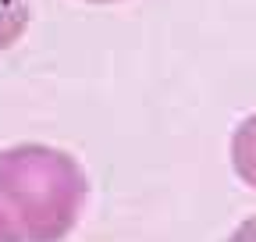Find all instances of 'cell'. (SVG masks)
<instances>
[{
	"label": "cell",
	"instance_id": "1",
	"mask_svg": "<svg viewBox=\"0 0 256 242\" xmlns=\"http://www.w3.org/2000/svg\"><path fill=\"white\" fill-rule=\"evenodd\" d=\"M89 203V174L46 142H14L0 150V210L22 242H60L72 235Z\"/></svg>",
	"mask_w": 256,
	"mask_h": 242
},
{
	"label": "cell",
	"instance_id": "2",
	"mask_svg": "<svg viewBox=\"0 0 256 242\" xmlns=\"http://www.w3.org/2000/svg\"><path fill=\"white\" fill-rule=\"evenodd\" d=\"M232 168L242 178V186L256 192V110L246 114L232 132Z\"/></svg>",
	"mask_w": 256,
	"mask_h": 242
},
{
	"label": "cell",
	"instance_id": "3",
	"mask_svg": "<svg viewBox=\"0 0 256 242\" xmlns=\"http://www.w3.org/2000/svg\"><path fill=\"white\" fill-rule=\"evenodd\" d=\"M32 22V0H0V54L11 50Z\"/></svg>",
	"mask_w": 256,
	"mask_h": 242
},
{
	"label": "cell",
	"instance_id": "4",
	"mask_svg": "<svg viewBox=\"0 0 256 242\" xmlns=\"http://www.w3.org/2000/svg\"><path fill=\"white\" fill-rule=\"evenodd\" d=\"M224 242H256V214H252V218H246V221H242L228 238H224Z\"/></svg>",
	"mask_w": 256,
	"mask_h": 242
},
{
	"label": "cell",
	"instance_id": "5",
	"mask_svg": "<svg viewBox=\"0 0 256 242\" xmlns=\"http://www.w3.org/2000/svg\"><path fill=\"white\" fill-rule=\"evenodd\" d=\"M0 242H22V238H18V232L11 228V221H8L4 210H0Z\"/></svg>",
	"mask_w": 256,
	"mask_h": 242
},
{
	"label": "cell",
	"instance_id": "6",
	"mask_svg": "<svg viewBox=\"0 0 256 242\" xmlns=\"http://www.w3.org/2000/svg\"><path fill=\"white\" fill-rule=\"evenodd\" d=\"M86 4H118V0H86Z\"/></svg>",
	"mask_w": 256,
	"mask_h": 242
}]
</instances>
